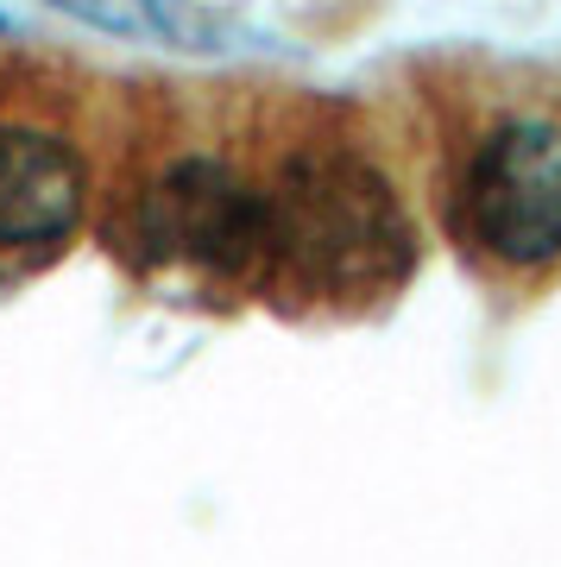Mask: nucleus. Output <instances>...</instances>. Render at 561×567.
<instances>
[{
    "instance_id": "nucleus-1",
    "label": "nucleus",
    "mask_w": 561,
    "mask_h": 567,
    "mask_svg": "<svg viewBox=\"0 0 561 567\" xmlns=\"http://www.w3.org/2000/svg\"><path fill=\"white\" fill-rule=\"evenodd\" d=\"M265 203V271L309 297H385L417 265V221L385 171L341 145H309L278 164Z\"/></svg>"
},
{
    "instance_id": "nucleus-2",
    "label": "nucleus",
    "mask_w": 561,
    "mask_h": 567,
    "mask_svg": "<svg viewBox=\"0 0 561 567\" xmlns=\"http://www.w3.org/2000/svg\"><path fill=\"white\" fill-rule=\"evenodd\" d=\"M145 265H190L202 278L265 271V203L221 158H177L145 183L126 221Z\"/></svg>"
},
{
    "instance_id": "nucleus-3",
    "label": "nucleus",
    "mask_w": 561,
    "mask_h": 567,
    "mask_svg": "<svg viewBox=\"0 0 561 567\" xmlns=\"http://www.w3.org/2000/svg\"><path fill=\"white\" fill-rule=\"evenodd\" d=\"M461 227L486 259L537 271L561 259V126L518 114L473 145L461 177Z\"/></svg>"
},
{
    "instance_id": "nucleus-4",
    "label": "nucleus",
    "mask_w": 561,
    "mask_h": 567,
    "mask_svg": "<svg viewBox=\"0 0 561 567\" xmlns=\"http://www.w3.org/2000/svg\"><path fill=\"white\" fill-rule=\"evenodd\" d=\"M89 171L76 145L26 121H0V246H58L76 234Z\"/></svg>"
},
{
    "instance_id": "nucleus-5",
    "label": "nucleus",
    "mask_w": 561,
    "mask_h": 567,
    "mask_svg": "<svg viewBox=\"0 0 561 567\" xmlns=\"http://www.w3.org/2000/svg\"><path fill=\"white\" fill-rule=\"evenodd\" d=\"M63 20L89 25L101 39L145 44V51H177V58H221L253 44L246 25H234L227 13L202 7V0H44Z\"/></svg>"
},
{
    "instance_id": "nucleus-6",
    "label": "nucleus",
    "mask_w": 561,
    "mask_h": 567,
    "mask_svg": "<svg viewBox=\"0 0 561 567\" xmlns=\"http://www.w3.org/2000/svg\"><path fill=\"white\" fill-rule=\"evenodd\" d=\"M7 25H13V20H7V13H0V32H7Z\"/></svg>"
}]
</instances>
